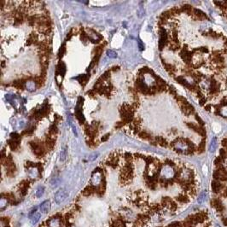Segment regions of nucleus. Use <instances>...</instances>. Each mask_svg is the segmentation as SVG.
<instances>
[{
	"label": "nucleus",
	"mask_w": 227,
	"mask_h": 227,
	"mask_svg": "<svg viewBox=\"0 0 227 227\" xmlns=\"http://www.w3.org/2000/svg\"><path fill=\"white\" fill-rule=\"evenodd\" d=\"M221 145L224 148L227 149V138H225L221 140Z\"/></svg>",
	"instance_id": "nucleus-22"
},
{
	"label": "nucleus",
	"mask_w": 227,
	"mask_h": 227,
	"mask_svg": "<svg viewBox=\"0 0 227 227\" xmlns=\"http://www.w3.org/2000/svg\"><path fill=\"white\" fill-rule=\"evenodd\" d=\"M226 151H227V149H226Z\"/></svg>",
	"instance_id": "nucleus-30"
},
{
	"label": "nucleus",
	"mask_w": 227,
	"mask_h": 227,
	"mask_svg": "<svg viewBox=\"0 0 227 227\" xmlns=\"http://www.w3.org/2000/svg\"><path fill=\"white\" fill-rule=\"evenodd\" d=\"M44 187H39V188H38V190H37V191H36V196L37 197H41L42 196H43V194H44Z\"/></svg>",
	"instance_id": "nucleus-18"
},
{
	"label": "nucleus",
	"mask_w": 227,
	"mask_h": 227,
	"mask_svg": "<svg viewBox=\"0 0 227 227\" xmlns=\"http://www.w3.org/2000/svg\"><path fill=\"white\" fill-rule=\"evenodd\" d=\"M49 227H60L61 226V221L57 218H51L48 222Z\"/></svg>",
	"instance_id": "nucleus-10"
},
{
	"label": "nucleus",
	"mask_w": 227,
	"mask_h": 227,
	"mask_svg": "<svg viewBox=\"0 0 227 227\" xmlns=\"http://www.w3.org/2000/svg\"><path fill=\"white\" fill-rule=\"evenodd\" d=\"M66 158H67V150L63 149V150H61V161H65Z\"/></svg>",
	"instance_id": "nucleus-21"
},
{
	"label": "nucleus",
	"mask_w": 227,
	"mask_h": 227,
	"mask_svg": "<svg viewBox=\"0 0 227 227\" xmlns=\"http://www.w3.org/2000/svg\"><path fill=\"white\" fill-rule=\"evenodd\" d=\"M212 60L215 64H220V63H225V56L221 55L219 51H214L213 52V56Z\"/></svg>",
	"instance_id": "nucleus-4"
},
{
	"label": "nucleus",
	"mask_w": 227,
	"mask_h": 227,
	"mask_svg": "<svg viewBox=\"0 0 227 227\" xmlns=\"http://www.w3.org/2000/svg\"><path fill=\"white\" fill-rule=\"evenodd\" d=\"M68 196H69L68 191L65 189H60L56 192L55 196H54V198H55V201L57 204H61V202H63L68 198Z\"/></svg>",
	"instance_id": "nucleus-2"
},
{
	"label": "nucleus",
	"mask_w": 227,
	"mask_h": 227,
	"mask_svg": "<svg viewBox=\"0 0 227 227\" xmlns=\"http://www.w3.org/2000/svg\"><path fill=\"white\" fill-rule=\"evenodd\" d=\"M199 104H200L201 106L204 107L206 105V104H207V98L206 97H202L201 99H199Z\"/></svg>",
	"instance_id": "nucleus-23"
},
{
	"label": "nucleus",
	"mask_w": 227,
	"mask_h": 227,
	"mask_svg": "<svg viewBox=\"0 0 227 227\" xmlns=\"http://www.w3.org/2000/svg\"><path fill=\"white\" fill-rule=\"evenodd\" d=\"M76 79L79 80L80 82V84H83V86H85L86 84V81H87L88 76L86 75V74H83V75H79V77H77Z\"/></svg>",
	"instance_id": "nucleus-16"
},
{
	"label": "nucleus",
	"mask_w": 227,
	"mask_h": 227,
	"mask_svg": "<svg viewBox=\"0 0 227 227\" xmlns=\"http://www.w3.org/2000/svg\"><path fill=\"white\" fill-rule=\"evenodd\" d=\"M41 217V213H39V212H36L31 217V223H32V225H35V224H37L38 223V221L39 220V218Z\"/></svg>",
	"instance_id": "nucleus-13"
},
{
	"label": "nucleus",
	"mask_w": 227,
	"mask_h": 227,
	"mask_svg": "<svg viewBox=\"0 0 227 227\" xmlns=\"http://www.w3.org/2000/svg\"><path fill=\"white\" fill-rule=\"evenodd\" d=\"M51 185H57L59 183V180L58 179H55V180L51 181Z\"/></svg>",
	"instance_id": "nucleus-27"
},
{
	"label": "nucleus",
	"mask_w": 227,
	"mask_h": 227,
	"mask_svg": "<svg viewBox=\"0 0 227 227\" xmlns=\"http://www.w3.org/2000/svg\"><path fill=\"white\" fill-rule=\"evenodd\" d=\"M205 149H206V142H205V139L203 138L202 141L200 143V144L197 146V151H196V153L201 155V154L205 152Z\"/></svg>",
	"instance_id": "nucleus-11"
},
{
	"label": "nucleus",
	"mask_w": 227,
	"mask_h": 227,
	"mask_svg": "<svg viewBox=\"0 0 227 227\" xmlns=\"http://www.w3.org/2000/svg\"><path fill=\"white\" fill-rule=\"evenodd\" d=\"M225 185L223 183H221L218 181H216V180H213L212 182V189H213V191L215 193V194H218L223 189H225Z\"/></svg>",
	"instance_id": "nucleus-5"
},
{
	"label": "nucleus",
	"mask_w": 227,
	"mask_h": 227,
	"mask_svg": "<svg viewBox=\"0 0 227 227\" xmlns=\"http://www.w3.org/2000/svg\"><path fill=\"white\" fill-rule=\"evenodd\" d=\"M210 86H209V94L211 96H217L219 93V88L220 85L214 79V77L212 76L210 78Z\"/></svg>",
	"instance_id": "nucleus-1"
},
{
	"label": "nucleus",
	"mask_w": 227,
	"mask_h": 227,
	"mask_svg": "<svg viewBox=\"0 0 227 227\" xmlns=\"http://www.w3.org/2000/svg\"><path fill=\"white\" fill-rule=\"evenodd\" d=\"M57 126L55 125V124H53L51 125L50 127H49V135L50 136H52V137H56V133H57Z\"/></svg>",
	"instance_id": "nucleus-14"
},
{
	"label": "nucleus",
	"mask_w": 227,
	"mask_h": 227,
	"mask_svg": "<svg viewBox=\"0 0 227 227\" xmlns=\"http://www.w3.org/2000/svg\"><path fill=\"white\" fill-rule=\"evenodd\" d=\"M196 51H201V52L202 53L208 52V49L207 47H201V48H198V49H196Z\"/></svg>",
	"instance_id": "nucleus-24"
},
{
	"label": "nucleus",
	"mask_w": 227,
	"mask_h": 227,
	"mask_svg": "<svg viewBox=\"0 0 227 227\" xmlns=\"http://www.w3.org/2000/svg\"><path fill=\"white\" fill-rule=\"evenodd\" d=\"M8 202H9V200L7 199V198H5V197H2L1 198V200H0V208H1V209H4L6 207H7V205H8Z\"/></svg>",
	"instance_id": "nucleus-15"
},
{
	"label": "nucleus",
	"mask_w": 227,
	"mask_h": 227,
	"mask_svg": "<svg viewBox=\"0 0 227 227\" xmlns=\"http://www.w3.org/2000/svg\"><path fill=\"white\" fill-rule=\"evenodd\" d=\"M138 135L139 136V138H141L142 139L148 140V141H150V142L153 141V140H155V138H153L152 135H151L149 132L146 131H141Z\"/></svg>",
	"instance_id": "nucleus-7"
},
{
	"label": "nucleus",
	"mask_w": 227,
	"mask_h": 227,
	"mask_svg": "<svg viewBox=\"0 0 227 227\" xmlns=\"http://www.w3.org/2000/svg\"><path fill=\"white\" fill-rule=\"evenodd\" d=\"M91 184L93 186H100L103 183V175H102V173L100 172L95 170V172L93 173L92 177H91Z\"/></svg>",
	"instance_id": "nucleus-3"
},
{
	"label": "nucleus",
	"mask_w": 227,
	"mask_h": 227,
	"mask_svg": "<svg viewBox=\"0 0 227 227\" xmlns=\"http://www.w3.org/2000/svg\"><path fill=\"white\" fill-rule=\"evenodd\" d=\"M181 9L183 10V12H186L189 16H192V12H193V8L191 5L190 4H184L181 7Z\"/></svg>",
	"instance_id": "nucleus-12"
},
{
	"label": "nucleus",
	"mask_w": 227,
	"mask_h": 227,
	"mask_svg": "<svg viewBox=\"0 0 227 227\" xmlns=\"http://www.w3.org/2000/svg\"><path fill=\"white\" fill-rule=\"evenodd\" d=\"M224 195H225L226 196H227V187H226L225 190H224Z\"/></svg>",
	"instance_id": "nucleus-29"
},
{
	"label": "nucleus",
	"mask_w": 227,
	"mask_h": 227,
	"mask_svg": "<svg viewBox=\"0 0 227 227\" xmlns=\"http://www.w3.org/2000/svg\"><path fill=\"white\" fill-rule=\"evenodd\" d=\"M185 125L189 127V128H191V130L195 131V132H196V133H198L199 135H200V133H201V126H198V125H196V124H194V123L191 122H187L185 123Z\"/></svg>",
	"instance_id": "nucleus-9"
},
{
	"label": "nucleus",
	"mask_w": 227,
	"mask_h": 227,
	"mask_svg": "<svg viewBox=\"0 0 227 227\" xmlns=\"http://www.w3.org/2000/svg\"><path fill=\"white\" fill-rule=\"evenodd\" d=\"M109 138V133H108V134L104 135V136L102 138V141H103V142H105V141H107V140H108Z\"/></svg>",
	"instance_id": "nucleus-26"
},
{
	"label": "nucleus",
	"mask_w": 227,
	"mask_h": 227,
	"mask_svg": "<svg viewBox=\"0 0 227 227\" xmlns=\"http://www.w3.org/2000/svg\"><path fill=\"white\" fill-rule=\"evenodd\" d=\"M195 119H196V121L197 122L199 123L200 126H201V127H204V126H205V122H204V121L201 119V117H200L197 114H195Z\"/></svg>",
	"instance_id": "nucleus-17"
},
{
	"label": "nucleus",
	"mask_w": 227,
	"mask_h": 227,
	"mask_svg": "<svg viewBox=\"0 0 227 227\" xmlns=\"http://www.w3.org/2000/svg\"><path fill=\"white\" fill-rule=\"evenodd\" d=\"M155 140H156V142L157 143L158 145H160V146H161V147L168 148V147L170 146V143H168V142L166 141V138H164L163 137H161V136L156 137V138H155Z\"/></svg>",
	"instance_id": "nucleus-6"
},
{
	"label": "nucleus",
	"mask_w": 227,
	"mask_h": 227,
	"mask_svg": "<svg viewBox=\"0 0 227 227\" xmlns=\"http://www.w3.org/2000/svg\"><path fill=\"white\" fill-rule=\"evenodd\" d=\"M65 51H66L65 44H62V46H61V48H60V50H59V53H58V55H59V57H61V56L64 55Z\"/></svg>",
	"instance_id": "nucleus-20"
},
{
	"label": "nucleus",
	"mask_w": 227,
	"mask_h": 227,
	"mask_svg": "<svg viewBox=\"0 0 227 227\" xmlns=\"http://www.w3.org/2000/svg\"><path fill=\"white\" fill-rule=\"evenodd\" d=\"M107 55H108V56H109V57H111V58H115V57H117V54H116V52L112 51V50H109V51H107Z\"/></svg>",
	"instance_id": "nucleus-19"
},
{
	"label": "nucleus",
	"mask_w": 227,
	"mask_h": 227,
	"mask_svg": "<svg viewBox=\"0 0 227 227\" xmlns=\"http://www.w3.org/2000/svg\"><path fill=\"white\" fill-rule=\"evenodd\" d=\"M212 105L211 104H206L205 106H204V109L207 110V111H211V109H212Z\"/></svg>",
	"instance_id": "nucleus-25"
},
{
	"label": "nucleus",
	"mask_w": 227,
	"mask_h": 227,
	"mask_svg": "<svg viewBox=\"0 0 227 227\" xmlns=\"http://www.w3.org/2000/svg\"><path fill=\"white\" fill-rule=\"evenodd\" d=\"M50 208H51V202L49 201H44L41 205H40V211L42 213L44 214H46L49 213L50 211Z\"/></svg>",
	"instance_id": "nucleus-8"
},
{
	"label": "nucleus",
	"mask_w": 227,
	"mask_h": 227,
	"mask_svg": "<svg viewBox=\"0 0 227 227\" xmlns=\"http://www.w3.org/2000/svg\"><path fill=\"white\" fill-rule=\"evenodd\" d=\"M222 16H224L225 17L227 18V11H225V12H222Z\"/></svg>",
	"instance_id": "nucleus-28"
}]
</instances>
